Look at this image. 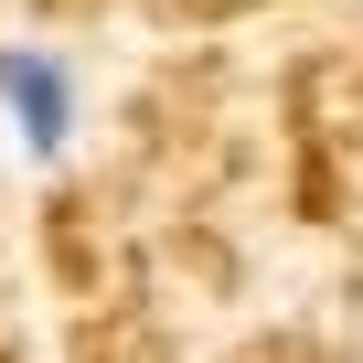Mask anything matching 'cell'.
Here are the masks:
<instances>
[{"label":"cell","mask_w":363,"mask_h":363,"mask_svg":"<svg viewBox=\"0 0 363 363\" xmlns=\"http://www.w3.org/2000/svg\"><path fill=\"white\" fill-rule=\"evenodd\" d=\"M0 107L22 118L33 150H65V128H75V75H65L54 54H0Z\"/></svg>","instance_id":"1"}]
</instances>
